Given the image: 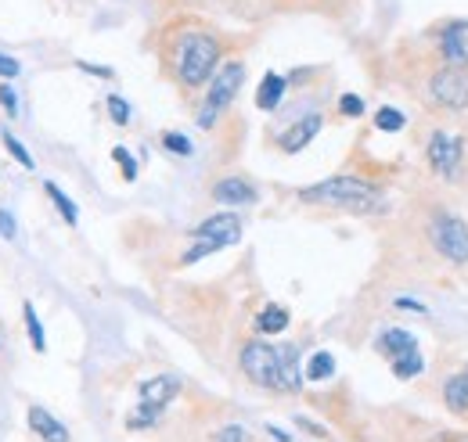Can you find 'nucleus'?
<instances>
[{
	"label": "nucleus",
	"instance_id": "3",
	"mask_svg": "<svg viewBox=\"0 0 468 442\" xmlns=\"http://www.w3.org/2000/svg\"><path fill=\"white\" fill-rule=\"evenodd\" d=\"M241 83H245V65H241V61H224V65L217 68V76L209 79V90H206V98H202V105H198L195 122H198L202 130H213L217 119L231 109V101L238 98V90H241Z\"/></svg>",
	"mask_w": 468,
	"mask_h": 442
},
{
	"label": "nucleus",
	"instance_id": "26",
	"mask_svg": "<svg viewBox=\"0 0 468 442\" xmlns=\"http://www.w3.org/2000/svg\"><path fill=\"white\" fill-rule=\"evenodd\" d=\"M105 109H109V119H112L116 126H130V115H133V111H130L122 94H109V98H105Z\"/></svg>",
	"mask_w": 468,
	"mask_h": 442
},
{
	"label": "nucleus",
	"instance_id": "28",
	"mask_svg": "<svg viewBox=\"0 0 468 442\" xmlns=\"http://www.w3.org/2000/svg\"><path fill=\"white\" fill-rule=\"evenodd\" d=\"M163 148H166L170 155H180V159H187V155L195 152V148H191V141H187L184 133H174V130H166V133H163Z\"/></svg>",
	"mask_w": 468,
	"mask_h": 442
},
{
	"label": "nucleus",
	"instance_id": "30",
	"mask_svg": "<svg viewBox=\"0 0 468 442\" xmlns=\"http://www.w3.org/2000/svg\"><path fill=\"white\" fill-rule=\"evenodd\" d=\"M339 115H346V119H360V115H364V98H356V94H343V98H339Z\"/></svg>",
	"mask_w": 468,
	"mask_h": 442
},
{
	"label": "nucleus",
	"instance_id": "17",
	"mask_svg": "<svg viewBox=\"0 0 468 442\" xmlns=\"http://www.w3.org/2000/svg\"><path fill=\"white\" fill-rule=\"evenodd\" d=\"M282 392H299L303 388V371H299V349L295 345H282Z\"/></svg>",
	"mask_w": 468,
	"mask_h": 442
},
{
	"label": "nucleus",
	"instance_id": "34",
	"mask_svg": "<svg viewBox=\"0 0 468 442\" xmlns=\"http://www.w3.org/2000/svg\"><path fill=\"white\" fill-rule=\"evenodd\" d=\"M18 72H22V65H18L15 58H11V55H0V79H4V83H7V79H15Z\"/></svg>",
	"mask_w": 468,
	"mask_h": 442
},
{
	"label": "nucleus",
	"instance_id": "10",
	"mask_svg": "<svg viewBox=\"0 0 468 442\" xmlns=\"http://www.w3.org/2000/svg\"><path fill=\"white\" fill-rule=\"evenodd\" d=\"M440 55L451 68H468V22H451L440 33Z\"/></svg>",
	"mask_w": 468,
	"mask_h": 442
},
{
	"label": "nucleus",
	"instance_id": "1",
	"mask_svg": "<svg viewBox=\"0 0 468 442\" xmlns=\"http://www.w3.org/2000/svg\"><path fill=\"white\" fill-rule=\"evenodd\" d=\"M170 68L184 90L206 87L220 68V40L209 29H184L170 44Z\"/></svg>",
	"mask_w": 468,
	"mask_h": 442
},
{
	"label": "nucleus",
	"instance_id": "9",
	"mask_svg": "<svg viewBox=\"0 0 468 442\" xmlns=\"http://www.w3.org/2000/svg\"><path fill=\"white\" fill-rule=\"evenodd\" d=\"M191 237H209V241H220L224 248H231L241 241V220H238V213H213L191 230Z\"/></svg>",
	"mask_w": 468,
	"mask_h": 442
},
{
	"label": "nucleus",
	"instance_id": "8",
	"mask_svg": "<svg viewBox=\"0 0 468 442\" xmlns=\"http://www.w3.org/2000/svg\"><path fill=\"white\" fill-rule=\"evenodd\" d=\"M321 126H324V115H321V111H310V115L295 119L292 126H285V130H282L278 148H282L285 155H299V152H303V148L321 133Z\"/></svg>",
	"mask_w": 468,
	"mask_h": 442
},
{
	"label": "nucleus",
	"instance_id": "7",
	"mask_svg": "<svg viewBox=\"0 0 468 442\" xmlns=\"http://www.w3.org/2000/svg\"><path fill=\"white\" fill-rule=\"evenodd\" d=\"M425 159H429L432 173H440L443 180H454L458 163H462V141H458V137H451V133H443V130H436V133L429 137Z\"/></svg>",
	"mask_w": 468,
	"mask_h": 442
},
{
	"label": "nucleus",
	"instance_id": "15",
	"mask_svg": "<svg viewBox=\"0 0 468 442\" xmlns=\"http://www.w3.org/2000/svg\"><path fill=\"white\" fill-rule=\"evenodd\" d=\"M375 349H378L386 360H397V356L418 349V338H414L408 328H386V332L375 338Z\"/></svg>",
	"mask_w": 468,
	"mask_h": 442
},
{
	"label": "nucleus",
	"instance_id": "6",
	"mask_svg": "<svg viewBox=\"0 0 468 442\" xmlns=\"http://www.w3.org/2000/svg\"><path fill=\"white\" fill-rule=\"evenodd\" d=\"M429 98H432V105L447 111L468 109V72L465 68H451V65L436 68L432 79H429Z\"/></svg>",
	"mask_w": 468,
	"mask_h": 442
},
{
	"label": "nucleus",
	"instance_id": "32",
	"mask_svg": "<svg viewBox=\"0 0 468 442\" xmlns=\"http://www.w3.org/2000/svg\"><path fill=\"white\" fill-rule=\"evenodd\" d=\"M76 68H83L87 76H98V79H112V76H116V68H109V65H94V61H83V58L76 61Z\"/></svg>",
	"mask_w": 468,
	"mask_h": 442
},
{
	"label": "nucleus",
	"instance_id": "5",
	"mask_svg": "<svg viewBox=\"0 0 468 442\" xmlns=\"http://www.w3.org/2000/svg\"><path fill=\"white\" fill-rule=\"evenodd\" d=\"M429 241H432V248H436L447 263H454V267H465L468 263V226L462 216H454V213H436L432 223H429Z\"/></svg>",
	"mask_w": 468,
	"mask_h": 442
},
{
	"label": "nucleus",
	"instance_id": "24",
	"mask_svg": "<svg viewBox=\"0 0 468 442\" xmlns=\"http://www.w3.org/2000/svg\"><path fill=\"white\" fill-rule=\"evenodd\" d=\"M0 141H4L7 155H11V159H15L18 166H22V169H37V159L29 155V148H26V144H22V141H18V137H15L11 130H4V133H0Z\"/></svg>",
	"mask_w": 468,
	"mask_h": 442
},
{
	"label": "nucleus",
	"instance_id": "12",
	"mask_svg": "<svg viewBox=\"0 0 468 442\" xmlns=\"http://www.w3.org/2000/svg\"><path fill=\"white\" fill-rule=\"evenodd\" d=\"M176 395H180V378L176 374H159V378H148V382L137 385V399L148 403V406H159V410H166Z\"/></svg>",
	"mask_w": 468,
	"mask_h": 442
},
{
	"label": "nucleus",
	"instance_id": "19",
	"mask_svg": "<svg viewBox=\"0 0 468 442\" xmlns=\"http://www.w3.org/2000/svg\"><path fill=\"white\" fill-rule=\"evenodd\" d=\"M332 374H335V356H332L328 349L314 353V356L306 360V367H303V378H306L310 385H321V382H328Z\"/></svg>",
	"mask_w": 468,
	"mask_h": 442
},
{
	"label": "nucleus",
	"instance_id": "27",
	"mask_svg": "<svg viewBox=\"0 0 468 442\" xmlns=\"http://www.w3.org/2000/svg\"><path fill=\"white\" fill-rule=\"evenodd\" d=\"M112 163L122 169V180H126V184H133V180H137V159H133V155H130L122 144H116V148H112Z\"/></svg>",
	"mask_w": 468,
	"mask_h": 442
},
{
	"label": "nucleus",
	"instance_id": "20",
	"mask_svg": "<svg viewBox=\"0 0 468 442\" xmlns=\"http://www.w3.org/2000/svg\"><path fill=\"white\" fill-rule=\"evenodd\" d=\"M44 195L51 198V205L58 209L61 220L69 223V226H76V223H80V209H76V202H72V198H69V195L61 191L55 180H44Z\"/></svg>",
	"mask_w": 468,
	"mask_h": 442
},
{
	"label": "nucleus",
	"instance_id": "11",
	"mask_svg": "<svg viewBox=\"0 0 468 442\" xmlns=\"http://www.w3.org/2000/svg\"><path fill=\"white\" fill-rule=\"evenodd\" d=\"M256 198H260V191L245 180V176H220L217 184H213V202H220V205H256Z\"/></svg>",
	"mask_w": 468,
	"mask_h": 442
},
{
	"label": "nucleus",
	"instance_id": "4",
	"mask_svg": "<svg viewBox=\"0 0 468 442\" xmlns=\"http://www.w3.org/2000/svg\"><path fill=\"white\" fill-rule=\"evenodd\" d=\"M241 371L245 378L256 388H267V392H282V353L278 345L263 342V338H252L241 345Z\"/></svg>",
	"mask_w": 468,
	"mask_h": 442
},
{
	"label": "nucleus",
	"instance_id": "29",
	"mask_svg": "<svg viewBox=\"0 0 468 442\" xmlns=\"http://www.w3.org/2000/svg\"><path fill=\"white\" fill-rule=\"evenodd\" d=\"M213 442H252V436L241 425H224L220 432H213Z\"/></svg>",
	"mask_w": 468,
	"mask_h": 442
},
{
	"label": "nucleus",
	"instance_id": "36",
	"mask_svg": "<svg viewBox=\"0 0 468 442\" xmlns=\"http://www.w3.org/2000/svg\"><path fill=\"white\" fill-rule=\"evenodd\" d=\"M397 310H408V313H421L425 317V302H414V299H393Z\"/></svg>",
	"mask_w": 468,
	"mask_h": 442
},
{
	"label": "nucleus",
	"instance_id": "33",
	"mask_svg": "<svg viewBox=\"0 0 468 442\" xmlns=\"http://www.w3.org/2000/svg\"><path fill=\"white\" fill-rule=\"evenodd\" d=\"M0 237H4V241H15V237H18V220H15L7 209H0Z\"/></svg>",
	"mask_w": 468,
	"mask_h": 442
},
{
	"label": "nucleus",
	"instance_id": "21",
	"mask_svg": "<svg viewBox=\"0 0 468 442\" xmlns=\"http://www.w3.org/2000/svg\"><path fill=\"white\" fill-rule=\"evenodd\" d=\"M22 321H26L29 345L44 356V353H48V332H44V324H40V317H37V306H33V302H22Z\"/></svg>",
	"mask_w": 468,
	"mask_h": 442
},
{
	"label": "nucleus",
	"instance_id": "13",
	"mask_svg": "<svg viewBox=\"0 0 468 442\" xmlns=\"http://www.w3.org/2000/svg\"><path fill=\"white\" fill-rule=\"evenodd\" d=\"M26 421L40 436V442H69V428L61 425L51 410H44V406H29L26 410Z\"/></svg>",
	"mask_w": 468,
	"mask_h": 442
},
{
	"label": "nucleus",
	"instance_id": "35",
	"mask_svg": "<svg viewBox=\"0 0 468 442\" xmlns=\"http://www.w3.org/2000/svg\"><path fill=\"white\" fill-rule=\"evenodd\" d=\"M295 425H299L303 432L317 436V439H328V428H321V425H317V421H310V417H295Z\"/></svg>",
	"mask_w": 468,
	"mask_h": 442
},
{
	"label": "nucleus",
	"instance_id": "38",
	"mask_svg": "<svg viewBox=\"0 0 468 442\" xmlns=\"http://www.w3.org/2000/svg\"><path fill=\"white\" fill-rule=\"evenodd\" d=\"M0 349H4V342H0Z\"/></svg>",
	"mask_w": 468,
	"mask_h": 442
},
{
	"label": "nucleus",
	"instance_id": "14",
	"mask_svg": "<svg viewBox=\"0 0 468 442\" xmlns=\"http://www.w3.org/2000/svg\"><path fill=\"white\" fill-rule=\"evenodd\" d=\"M285 90H289V79H285L282 72H267V76L260 79V87H256V109H260V111L282 109Z\"/></svg>",
	"mask_w": 468,
	"mask_h": 442
},
{
	"label": "nucleus",
	"instance_id": "37",
	"mask_svg": "<svg viewBox=\"0 0 468 442\" xmlns=\"http://www.w3.org/2000/svg\"><path fill=\"white\" fill-rule=\"evenodd\" d=\"M267 436H271L274 442H292V436H289L285 428H278V425H267Z\"/></svg>",
	"mask_w": 468,
	"mask_h": 442
},
{
	"label": "nucleus",
	"instance_id": "2",
	"mask_svg": "<svg viewBox=\"0 0 468 442\" xmlns=\"http://www.w3.org/2000/svg\"><path fill=\"white\" fill-rule=\"evenodd\" d=\"M299 202H310V205H332V209H343L353 216H375V213H386V195L378 184L371 180H360V176H332V180H321L314 187H303L299 191Z\"/></svg>",
	"mask_w": 468,
	"mask_h": 442
},
{
	"label": "nucleus",
	"instance_id": "16",
	"mask_svg": "<svg viewBox=\"0 0 468 442\" xmlns=\"http://www.w3.org/2000/svg\"><path fill=\"white\" fill-rule=\"evenodd\" d=\"M289 310L282 306V302H267L260 313H256V321H252V328L260 334H282L285 328H289Z\"/></svg>",
	"mask_w": 468,
	"mask_h": 442
},
{
	"label": "nucleus",
	"instance_id": "23",
	"mask_svg": "<svg viewBox=\"0 0 468 442\" xmlns=\"http://www.w3.org/2000/svg\"><path fill=\"white\" fill-rule=\"evenodd\" d=\"M163 414H166V410H159V406L137 403V410L126 417V428H130V432H144V428H155V425L163 421Z\"/></svg>",
	"mask_w": 468,
	"mask_h": 442
},
{
	"label": "nucleus",
	"instance_id": "22",
	"mask_svg": "<svg viewBox=\"0 0 468 442\" xmlns=\"http://www.w3.org/2000/svg\"><path fill=\"white\" fill-rule=\"evenodd\" d=\"M389 371H393L400 382H410V378H418V374L425 371V356H421V349H414V353H404V356L389 360Z\"/></svg>",
	"mask_w": 468,
	"mask_h": 442
},
{
	"label": "nucleus",
	"instance_id": "25",
	"mask_svg": "<svg viewBox=\"0 0 468 442\" xmlns=\"http://www.w3.org/2000/svg\"><path fill=\"white\" fill-rule=\"evenodd\" d=\"M404 111L393 109V105H382V109L375 111V126L382 130V133H397V130H404Z\"/></svg>",
	"mask_w": 468,
	"mask_h": 442
},
{
	"label": "nucleus",
	"instance_id": "18",
	"mask_svg": "<svg viewBox=\"0 0 468 442\" xmlns=\"http://www.w3.org/2000/svg\"><path fill=\"white\" fill-rule=\"evenodd\" d=\"M443 403L451 414H468V371L465 374H451L443 382Z\"/></svg>",
	"mask_w": 468,
	"mask_h": 442
},
{
	"label": "nucleus",
	"instance_id": "31",
	"mask_svg": "<svg viewBox=\"0 0 468 442\" xmlns=\"http://www.w3.org/2000/svg\"><path fill=\"white\" fill-rule=\"evenodd\" d=\"M0 109L7 111L11 119L18 115V90H15L11 83H0Z\"/></svg>",
	"mask_w": 468,
	"mask_h": 442
}]
</instances>
